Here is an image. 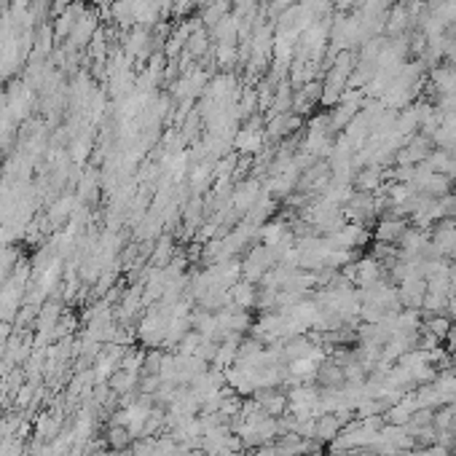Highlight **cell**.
<instances>
[{"label": "cell", "instance_id": "277c9868", "mask_svg": "<svg viewBox=\"0 0 456 456\" xmlns=\"http://www.w3.org/2000/svg\"><path fill=\"white\" fill-rule=\"evenodd\" d=\"M422 328L424 330H430L432 335H437L440 341H445L448 333H451V328H454V320H451L448 314H427Z\"/></svg>", "mask_w": 456, "mask_h": 456}, {"label": "cell", "instance_id": "3957f363", "mask_svg": "<svg viewBox=\"0 0 456 456\" xmlns=\"http://www.w3.org/2000/svg\"><path fill=\"white\" fill-rule=\"evenodd\" d=\"M341 419L335 413H320L317 416V430H314V440H335L338 432L344 430Z\"/></svg>", "mask_w": 456, "mask_h": 456}, {"label": "cell", "instance_id": "8992f818", "mask_svg": "<svg viewBox=\"0 0 456 456\" xmlns=\"http://www.w3.org/2000/svg\"><path fill=\"white\" fill-rule=\"evenodd\" d=\"M357 186H360V191H365V193L376 191L378 186H381V169L370 167L365 169V172H360V175H357Z\"/></svg>", "mask_w": 456, "mask_h": 456}, {"label": "cell", "instance_id": "5b68a950", "mask_svg": "<svg viewBox=\"0 0 456 456\" xmlns=\"http://www.w3.org/2000/svg\"><path fill=\"white\" fill-rule=\"evenodd\" d=\"M108 443H111L113 451H123L126 445L132 443V432L121 427V424H111V430H108V437H105Z\"/></svg>", "mask_w": 456, "mask_h": 456}, {"label": "cell", "instance_id": "6da1fadb", "mask_svg": "<svg viewBox=\"0 0 456 456\" xmlns=\"http://www.w3.org/2000/svg\"><path fill=\"white\" fill-rule=\"evenodd\" d=\"M405 228H408L405 218H400V215H384V218H378L373 236H376V242H384V245H397L400 236L405 234Z\"/></svg>", "mask_w": 456, "mask_h": 456}, {"label": "cell", "instance_id": "52a82bcc", "mask_svg": "<svg viewBox=\"0 0 456 456\" xmlns=\"http://www.w3.org/2000/svg\"><path fill=\"white\" fill-rule=\"evenodd\" d=\"M451 293H456V263H451Z\"/></svg>", "mask_w": 456, "mask_h": 456}, {"label": "cell", "instance_id": "7a4b0ae2", "mask_svg": "<svg viewBox=\"0 0 456 456\" xmlns=\"http://www.w3.org/2000/svg\"><path fill=\"white\" fill-rule=\"evenodd\" d=\"M255 395H258L255 405L260 408V411H266L268 416H274V419H277L279 413L288 411V397H285L282 392H277V390H271V387H266V390H258Z\"/></svg>", "mask_w": 456, "mask_h": 456}]
</instances>
